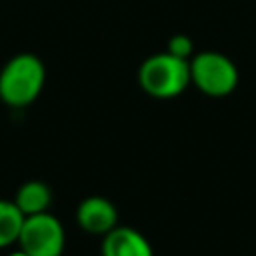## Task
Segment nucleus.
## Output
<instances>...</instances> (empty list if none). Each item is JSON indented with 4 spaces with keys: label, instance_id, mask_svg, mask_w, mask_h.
Listing matches in <instances>:
<instances>
[{
    "label": "nucleus",
    "instance_id": "obj_1",
    "mask_svg": "<svg viewBox=\"0 0 256 256\" xmlns=\"http://www.w3.org/2000/svg\"><path fill=\"white\" fill-rule=\"evenodd\" d=\"M46 84V66L32 52H18L0 68V100L10 108L36 102Z\"/></svg>",
    "mask_w": 256,
    "mask_h": 256
},
{
    "label": "nucleus",
    "instance_id": "obj_2",
    "mask_svg": "<svg viewBox=\"0 0 256 256\" xmlns=\"http://www.w3.org/2000/svg\"><path fill=\"white\" fill-rule=\"evenodd\" d=\"M138 86L152 98L168 100L190 86V64L170 52H156L142 60L136 72Z\"/></svg>",
    "mask_w": 256,
    "mask_h": 256
},
{
    "label": "nucleus",
    "instance_id": "obj_3",
    "mask_svg": "<svg viewBox=\"0 0 256 256\" xmlns=\"http://www.w3.org/2000/svg\"><path fill=\"white\" fill-rule=\"evenodd\" d=\"M190 64V84H194L202 94L210 98H224L232 94L238 86L240 72L234 60L216 50L194 52L188 60Z\"/></svg>",
    "mask_w": 256,
    "mask_h": 256
},
{
    "label": "nucleus",
    "instance_id": "obj_4",
    "mask_svg": "<svg viewBox=\"0 0 256 256\" xmlns=\"http://www.w3.org/2000/svg\"><path fill=\"white\" fill-rule=\"evenodd\" d=\"M16 246L30 256H62L66 248L64 226L50 212L24 216Z\"/></svg>",
    "mask_w": 256,
    "mask_h": 256
},
{
    "label": "nucleus",
    "instance_id": "obj_5",
    "mask_svg": "<svg viewBox=\"0 0 256 256\" xmlns=\"http://www.w3.org/2000/svg\"><path fill=\"white\" fill-rule=\"evenodd\" d=\"M76 222L90 236H104L118 226V208L106 196H86L76 206Z\"/></svg>",
    "mask_w": 256,
    "mask_h": 256
},
{
    "label": "nucleus",
    "instance_id": "obj_6",
    "mask_svg": "<svg viewBox=\"0 0 256 256\" xmlns=\"http://www.w3.org/2000/svg\"><path fill=\"white\" fill-rule=\"evenodd\" d=\"M102 256H154L148 238L132 226H114L102 236Z\"/></svg>",
    "mask_w": 256,
    "mask_h": 256
},
{
    "label": "nucleus",
    "instance_id": "obj_7",
    "mask_svg": "<svg viewBox=\"0 0 256 256\" xmlns=\"http://www.w3.org/2000/svg\"><path fill=\"white\" fill-rule=\"evenodd\" d=\"M12 200L24 216L42 214L52 204V188L44 180H26L18 186Z\"/></svg>",
    "mask_w": 256,
    "mask_h": 256
},
{
    "label": "nucleus",
    "instance_id": "obj_8",
    "mask_svg": "<svg viewBox=\"0 0 256 256\" xmlns=\"http://www.w3.org/2000/svg\"><path fill=\"white\" fill-rule=\"evenodd\" d=\"M24 214L18 210L14 200L0 198V248H10L18 242Z\"/></svg>",
    "mask_w": 256,
    "mask_h": 256
},
{
    "label": "nucleus",
    "instance_id": "obj_9",
    "mask_svg": "<svg viewBox=\"0 0 256 256\" xmlns=\"http://www.w3.org/2000/svg\"><path fill=\"white\" fill-rule=\"evenodd\" d=\"M166 52H170L172 56H178L182 60H190L194 56V42L186 34H174V36H170V40L166 44Z\"/></svg>",
    "mask_w": 256,
    "mask_h": 256
},
{
    "label": "nucleus",
    "instance_id": "obj_10",
    "mask_svg": "<svg viewBox=\"0 0 256 256\" xmlns=\"http://www.w3.org/2000/svg\"><path fill=\"white\" fill-rule=\"evenodd\" d=\"M6 256H30V254H28L26 250H22V248L18 246V248H14V250H10V252H8Z\"/></svg>",
    "mask_w": 256,
    "mask_h": 256
}]
</instances>
